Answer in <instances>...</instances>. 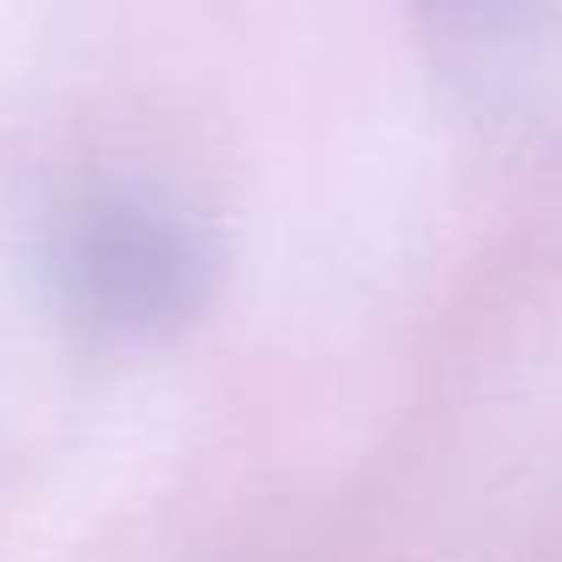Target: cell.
Returning <instances> with one entry per match:
<instances>
[{"instance_id":"1","label":"cell","mask_w":562,"mask_h":562,"mask_svg":"<svg viewBox=\"0 0 562 562\" xmlns=\"http://www.w3.org/2000/svg\"><path fill=\"white\" fill-rule=\"evenodd\" d=\"M55 291L74 321L110 339H164L212 303L218 243L151 194H91L55 224Z\"/></svg>"},{"instance_id":"2","label":"cell","mask_w":562,"mask_h":562,"mask_svg":"<svg viewBox=\"0 0 562 562\" xmlns=\"http://www.w3.org/2000/svg\"><path fill=\"white\" fill-rule=\"evenodd\" d=\"M424 49L472 98H508L557 49V0H405Z\"/></svg>"}]
</instances>
